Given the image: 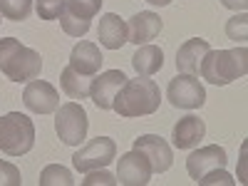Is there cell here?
<instances>
[{"mask_svg":"<svg viewBox=\"0 0 248 186\" xmlns=\"http://www.w3.org/2000/svg\"><path fill=\"white\" fill-rule=\"evenodd\" d=\"M159 105H161L159 85L149 77H137L122 85V90L112 102V109L119 117L129 119V117H149L159 109Z\"/></svg>","mask_w":248,"mask_h":186,"instance_id":"cell-1","label":"cell"},{"mask_svg":"<svg viewBox=\"0 0 248 186\" xmlns=\"http://www.w3.org/2000/svg\"><path fill=\"white\" fill-rule=\"evenodd\" d=\"M248 72V50L233 47V50H209L201 60L199 75L201 79L211 82V85H231L233 79L246 77Z\"/></svg>","mask_w":248,"mask_h":186,"instance_id":"cell-2","label":"cell"},{"mask_svg":"<svg viewBox=\"0 0 248 186\" xmlns=\"http://www.w3.org/2000/svg\"><path fill=\"white\" fill-rule=\"evenodd\" d=\"M43 70V57L37 50L25 47L15 37L0 40V72L10 82H30L40 77Z\"/></svg>","mask_w":248,"mask_h":186,"instance_id":"cell-3","label":"cell"},{"mask_svg":"<svg viewBox=\"0 0 248 186\" xmlns=\"http://www.w3.org/2000/svg\"><path fill=\"white\" fill-rule=\"evenodd\" d=\"M35 147V124L28 114L10 112L0 117V152L8 156H23Z\"/></svg>","mask_w":248,"mask_h":186,"instance_id":"cell-4","label":"cell"},{"mask_svg":"<svg viewBox=\"0 0 248 186\" xmlns=\"http://www.w3.org/2000/svg\"><path fill=\"white\" fill-rule=\"evenodd\" d=\"M87 112L77 102H67L55 109V132L67 147H82L87 139Z\"/></svg>","mask_w":248,"mask_h":186,"instance_id":"cell-5","label":"cell"},{"mask_svg":"<svg viewBox=\"0 0 248 186\" xmlns=\"http://www.w3.org/2000/svg\"><path fill=\"white\" fill-rule=\"evenodd\" d=\"M114 156H117V144H114V139H109V137H97V139L87 141L79 152H75L72 164H75L77 171L87 174V171H94V169H105L107 164H112Z\"/></svg>","mask_w":248,"mask_h":186,"instance_id":"cell-6","label":"cell"},{"mask_svg":"<svg viewBox=\"0 0 248 186\" xmlns=\"http://www.w3.org/2000/svg\"><path fill=\"white\" fill-rule=\"evenodd\" d=\"M167 99L176 109H199V107H203V102H206V90H203V85L199 82L196 75L181 72V75H176L169 82Z\"/></svg>","mask_w":248,"mask_h":186,"instance_id":"cell-7","label":"cell"},{"mask_svg":"<svg viewBox=\"0 0 248 186\" xmlns=\"http://www.w3.org/2000/svg\"><path fill=\"white\" fill-rule=\"evenodd\" d=\"M134 149L147 156V161H149V167H152L154 174L169 171L171 164H174L171 147L159 134H141V137H137L134 139Z\"/></svg>","mask_w":248,"mask_h":186,"instance_id":"cell-8","label":"cell"},{"mask_svg":"<svg viewBox=\"0 0 248 186\" xmlns=\"http://www.w3.org/2000/svg\"><path fill=\"white\" fill-rule=\"evenodd\" d=\"M23 102L35 114H50L60 107V92L45 79H30L23 92Z\"/></svg>","mask_w":248,"mask_h":186,"instance_id":"cell-9","label":"cell"},{"mask_svg":"<svg viewBox=\"0 0 248 186\" xmlns=\"http://www.w3.org/2000/svg\"><path fill=\"white\" fill-rule=\"evenodd\" d=\"M152 174H154V171H152L147 156H144L141 152L132 149V152H127V154L119 156V164H117V179H119V184L144 186V184H149Z\"/></svg>","mask_w":248,"mask_h":186,"instance_id":"cell-10","label":"cell"},{"mask_svg":"<svg viewBox=\"0 0 248 186\" xmlns=\"http://www.w3.org/2000/svg\"><path fill=\"white\" fill-rule=\"evenodd\" d=\"M226 161H229V159H226V149L218 147V144H209V147L194 152L189 159H186V171H189V176L199 184L201 176H206L209 171L223 169Z\"/></svg>","mask_w":248,"mask_h":186,"instance_id":"cell-11","label":"cell"},{"mask_svg":"<svg viewBox=\"0 0 248 186\" xmlns=\"http://www.w3.org/2000/svg\"><path fill=\"white\" fill-rule=\"evenodd\" d=\"M124 82H127V75H124L122 70H107L99 77H94L92 90H90V97L94 102V107L97 109H112V102H114V97L122 90Z\"/></svg>","mask_w":248,"mask_h":186,"instance_id":"cell-12","label":"cell"},{"mask_svg":"<svg viewBox=\"0 0 248 186\" xmlns=\"http://www.w3.org/2000/svg\"><path fill=\"white\" fill-rule=\"evenodd\" d=\"M102 62H105V57H102L99 47L94 43H90V40H79V43L72 47V55H70V67L79 75H90L94 77L102 67Z\"/></svg>","mask_w":248,"mask_h":186,"instance_id":"cell-13","label":"cell"},{"mask_svg":"<svg viewBox=\"0 0 248 186\" xmlns=\"http://www.w3.org/2000/svg\"><path fill=\"white\" fill-rule=\"evenodd\" d=\"M164 23H161V17L156 13H149V10H144V13H137L129 17V43H134L137 47L139 45H147L149 40H154L159 32H161Z\"/></svg>","mask_w":248,"mask_h":186,"instance_id":"cell-14","label":"cell"},{"mask_svg":"<svg viewBox=\"0 0 248 186\" xmlns=\"http://www.w3.org/2000/svg\"><path fill=\"white\" fill-rule=\"evenodd\" d=\"M211 50L209 40L203 37H191L179 47L176 52V70L179 72H186V75H199V67H201V60L206 57V52Z\"/></svg>","mask_w":248,"mask_h":186,"instance_id":"cell-15","label":"cell"},{"mask_svg":"<svg viewBox=\"0 0 248 186\" xmlns=\"http://www.w3.org/2000/svg\"><path fill=\"white\" fill-rule=\"evenodd\" d=\"M97 37L99 43L105 45L107 50H119L124 43H129V30H127V23L114 15V13H107L99 17V28H97Z\"/></svg>","mask_w":248,"mask_h":186,"instance_id":"cell-16","label":"cell"},{"mask_svg":"<svg viewBox=\"0 0 248 186\" xmlns=\"http://www.w3.org/2000/svg\"><path fill=\"white\" fill-rule=\"evenodd\" d=\"M206 134V124L203 119L194 117V114H186L181 117L176 124H174V132H171V139H174V147L176 149H191L203 139Z\"/></svg>","mask_w":248,"mask_h":186,"instance_id":"cell-17","label":"cell"},{"mask_svg":"<svg viewBox=\"0 0 248 186\" xmlns=\"http://www.w3.org/2000/svg\"><path fill=\"white\" fill-rule=\"evenodd\" d=\"M132 67L137 70L139 77H152L164 67V52L156 45H141L134 57H132Z\"/></svg>","mask_w":248,"mask_h":186,"instance_id":"cell-18","label":"cell"},{"mask_svg":"<svg viewBox=\"0 0 248 186\" xmlns=\"http://www.w3.org/2000/svg\"><path fill=\"white\" fill-rule=\"evenodd\" d=\"M92 79H94V77L79 75V72H75V70L67 65L65 70H62V75H60V85H62V92H65L70 99H85V97H90Z\"/></svg>","mask_w":248,"mask_h":186,"instance_id":"cell-19","label":"cell"},{"mask_svg":"<svg viewBox=\"0 0 248 186\" xmlns=\"http://www.w3.org/2000/svg\"><path fill=\"white\" fill-rule=\"evenodd\" d=\"M102 0H65V8H62L60 15H70L77 20H85V23H92V17L99 13Z\"/></svg>","mask_w":248,"mask_h":186,"instance_id":"cell-20","label":"cell"},{"mask_svg":"<svg viewBox=\"0 0 248 186\" xmlns=\"http://www.w3.org/2000/svg\"><path fill=\"white\" fill-rule=\"evenodd\" d=\"M32 13V0H0V15L8 20H28Z\"/></svg>","mask_w":248,"mask_h":186,"instance_id":"cell-21","label":"cell"},{"mask_svg":"<svg viewBox=\"0 0 248 186\" xmlns=\"http://www.w3.org/2000/svg\"><path fill=\"white\" fill-rule=\"evenodd\" d=\"M72 186L75 179L70 174V169L60 167V164H50V167L43 169V174H40V186Z\"/></svg>","mask_w":248,"mask_h":186,"instance_id":"cell-22","label":"cell"},{"mask_svg":"<svg viewBox=\"0 0 248 186\" xmlns=\"http://www.w3.org/2000/svg\"><path fill=\"white\" fill-rule=\"evenodd\" d=\"M226 35H229V40H246L248 37V15L241 13V15H233L229 23H226Z\"/></svg>","mask_w":248,"mask_h":186,"instance_id":"cell-23","label":"cell"},{"mask_svg":"<svg viewBox=\"0 0 248 186\" xmlns=\"http://www.w3.org/2000/svg\"><path fill=\"white\" fill-rule=\"evenodd\" d=\"M35 8L43 20H57L65 8V0H35Z\"/></svg>","mask_w":248,"mask_h":186,"instance_id":"cell-24","label":"cell"},{"mask_svg":"<svg viewBox=\"0 0 248 186\" xmlns=\"http://www.w3.org/2000/svg\"><path fill=\"white\" fill-rule=\"evenodd\" d=\"M20 184H23L20 169L8 161H0V186H20Z\"/></svg>","mask_w":248,"mask_h":186,"instance_id":"cell-25","label":"cell"},{"mask_svg":"<svg viewBox=\"0 0 248 186\" xmlns=\"http://www.w3.org/2000/svg\"><path fill=\"white\" fill-rule=\"evenodd\" d=\"M90 176L85 179V181H82V184H85V186H94V184H107V186H114L117 184V179L112 176V174H107V171H87Z\"/></svg>","mask_w":248,"mask_h":186,"instance_id":"cell-26","label":"cell"},{"mask_svg":"<svg viewBox=\"0 0 248 186\" xmlns=\"http://www.w3.org/2000/svg\"><path fill=\"white\" fill-rule=\"evenodd\" d=\"M199 184H229V186H233V179L226 174L223 169H214V171H209L206 176H201Z\"/></svg>","mask_w":248,"mask_h":186,"instance_id":"cell-27","label":"cell"},{"mask_svg":"<svg viewBox=\"0 0 248 186\" xmlns=\"http://www.w3.org/2000/svg\"><path fill=\"white\" fill-rule=\"evenodd\" d=\"M221 5H223V8H231V10H241V13H246L248 0H221Z\"/></svg>","mask_w":248,"mask_h":186,"instance_id":"cell-28","label":"cell"},{"mask_svg":"<svg viewBox=\"0 0 248 186\" xmlns=\"http://www.w3.org/2000/svg\"><path fill=\"white\" fill-rule=\"evenodd\" d=\"M147 3H152V5H159V8H164V5H169L171 0H147Z\"/></svg>","mask_w":248,"mask_h":186,"instance_id":"cell-29","label":"cell"}]
</instances>
